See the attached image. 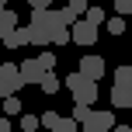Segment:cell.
<instances>
[{
	"instance_id": "cell-19",
	"label": "cell",
	"mask_w": 132,
	"mask_h": 132,
	"mask_svg": "<svg viewBox=\"0 0 132 132\" xmlns=\"http://www.w3.org/2000/svg\"><path fill=\"white\" fill-rule=\"evenodd\" d=\"M35 59H38V66H42L45 73H52V66H56V56H52V52H38Z\"/></svg>"
},
{
	"instance_id": "cell-5",
	"label": "cell",
	"mask_w": 132,
	"mask_h": 132,
	"mask_svg": "<svg viewBox=\"0 0 132 132\" xmlns=\"http://www.w3.org/2000/svg\"><path fill=\"white\" fill-rule=\"evenodd\" d=\"M118 122H115V115L108 111V108H97V111H90V118H87V125L84 129H90V132H111Z\"/></svg>"
},
{
	"instance_id": "cell-27",
	"label": "cell",
	"mask_w": 132,
	"mask_h": 132,
	"mask_svg": "<svg viewBox=\"0 0 132 132\" xmlns=\"http://www.w3.org/2000/svg\"><path fill=\"white\" fill-rule=\"evenodd\" d=\"M4 97H7V94H4V87H0V101H4Z\"/></svg>"
},
{
	"instance_id": "cell-9",
	"label": "cell",
	"mask_w": 132,
	"mask_h": 132,
	"mask_svg": "<svg viewBox=\"0 0 132 132\" xmlns=\"http://www.w3.org/2000/svg\"><path fill=\"white\" fill-rule=\"evenodd\" d=\"M111 108H132V90H125V87H111Z\"/></svg>"
},
{
	"instance_id": "cell-14",
	"label": "cell",
	"mask_w": 132,
	"mask_h": 132,
	"mask_svg": "<svg viewBox=\"0 0 132 132\" xmlns=\"http://www.w3.org/2000/svg\"><path fill=\"white\" fill-rule=\"evenodd\" d=\"M90 111H94L90 104H73V115H70V118L77 122V125H87V118H90Z\"/></svg>"
},
{
	"instance_id": "cell-15",
	"label": "cell",
	"mask_w": 132,
	"mask_h": 132,
	"mask_svg": "<svg viewBox=\"0 0 132 132\" xmlns=\"http://www.w3.org/2000/svg\"><path fill=\"white\" fill-rule=\"evenodd\" d=\"M38 87H42V90H45V94H59V87H63V84H59V77H56V73H45Z\"/></svg>"
},
{
	"instance_id": "cell-4",
	"label": "cell",
	"mask_w": 132,
	"mask_h": 132,
	"mask_svg": "<svg viewBox=\"0 0 132 132\" xmlns=\"http://www.w3.org/2000/svg\"><path fill=\"white\" fill-rule=\"evenodd\" d=\"M70 42H77V45H94V42H97V28L80 18L77 24L70 28Z\"/></svg>"
},
{
	"instance_id": "cell-28",
	"label": "cell",
	"mask_w": 132,
	"mask_h": 132,
	"mask_svg": "<svg viewBox=\"0 0 132 132\" xmlns=\"http://www.w3.org/2000/svg\"><path fill=\"white\" fill-rule=\"evenodd\" d=\"M0 7H7V0H0Z\"/></svg>"
},
{
	"instance_id": "cell-22",
	"label": "cell",
	"mask_w": 132,
	"mask_h": 132,
	"mask_svg": "<svg viewBox=\"0 0 132 132\" xmlns=\"http://www.w3.org/2000/svg\"><path fill=\"white\" fill-rule=\"evenodd\" d=\"M115 11H118V18H129L132 14V0H115Z\"/></svg>"
},
{
	"instance_id": "cell-11",
	"label": "cell",
	"mask_w": 132,
	"mask_h": 132,
	"mask_svg": "<svg viewBox=\"0 0 132 132\" xmlns=\"http://www.w3.org/2000/svg\"><path fill=\"white\" fill-rule=\"evenodd\" d=\"M115 87L132 90V66H118V70H115Z\"/></svg>"
},
{
	"instance_id": "cell-7",
	"label": "cell",
	"mask_w": 132,
	"mask_h": 132,
	"mask_svg": "<svg viewBox=\"0 0 132 132\" xmlns=\"http://www.w3.org/2000/svg\"><path fill=\"white\" fill-rule=\"evenodd\" d=\"M4 45H7V49H21V45H28V24H18L11 35H4Z\"/></svg>"
},
{
	"instance_id": "cell-12",
	"label": "cell",
	"mask_w": 132,
	"mask_h": 132,
	"mask_svg": "<svg viewBox=\"0 0 132 132\" xmlns=\"http://www.w3.org/2000/svg\"><path fill=\"white\" fill-rule=\"evenodd\" d=\"M21 101H18V94H11V97H4V118H14V115H21Z\"/></svg>"
},
{
	"instance_id": "cell-24",
	"label": "cell",
	"mask_w": 132,
	"mask_h": 132,
	"mask_svg": "<svg viewBox=\"0 0 132 132\" xmlns=\"http://www.w3.org/2000/svg\"><path fill=\"white\" fill-rule=\"evenodd\" d=\"M28 4H31V11H49L52 0H28Z\"/></svg>"
},
{
	"instance_id": "cell-16",
	"label": "cell",
	"mask_w": 132,
	"mask_h": 132,
	"mask_svg": "<svg viewBox=\"0 0 132 132\" xmlns=\"http://www.w3.org/2000/svg\"><path fill=\"white\" fill-rule=\"evenodd\" d=\"M59 118H63V115H59V111H45V115H42V118H38V125H42V129H49V132H52L56 125H59Z\"/></svg>"
},
{
	"instance_id": "cell-23",
	"label": "cell",
	"mask_w": 132,
	"mask_h": 132,
	"mask_svg": "<svg viewBox=\"0 0 132 132\" xmlns=\"http://www.w3.org/2000/svg\"><path fill=\"white\" fill-rule=\"evenodd\" d=\"M66 7H70V11L80 18V14H87V7H90V4H87V0H77V4H66Z\"/></svg>"
},
{
	"instance_id": "cell-3",
	"label": "cell",
	"mask_w": 132,
	"mask_h": 132,
	"mask_svg": "<svg viewBox=\"0 0 132 132\" xmlns=\"http://www.w3.org/2000/svg\"><path fill=\"white\" fill-rule=\"evenodd\" d=\"M0 87H4L7 97L18 94L21 87H24V80H21V73H18V66H14V63H0Z\"/></svg>"
},
{
	"instance_id": "cell-20",
	"label": "cell",
	"mask_w": 132,
	"mask_h": 132,
	"mask_svg": "<svg viewBox=\"0 0 132 132\" xmlns=\"http://www.w3.org/2000/svg\"><path fill=\"white\" fill-rule=\"evenodd\" d=\"M52 132H80V125H77L73 118H59V125H56Z\"/></svg>"
},
{
	"instance_id": "cell-26",
	"label": "cell",
	"mask_w": 132,
	"mask_h": 132,
	"mask_svg": "<svg viewBox=\"0 0 132 132\" xmlns=\"http://www.w3.org/2000/svg\"><path fill=\"white\" fill-rule=\"evenodd\" d=\"M111 132H132V129H129V125H115Z\"/></svg>"
},
{
	"instance_id": "cell-2",
	"label": "cell",
	"mask_w": 132,
	"mask_h": 132,
	"mask_svg": "<svg viewBox=\"0 0 132 132\" xmlns=\"http://www.w3.org/2000/svg\"><path fill=\"white\" fill-rule=\"evenodd\" d=\"M80 77H87V80H94V84H97V80L101 77H104V73H108V66H104V59H101V56L97 52H87L84 56V59H80Z\"/></svg>"
},
{
	"instance_id": "cell-21",
	"label": "cell",
	"mask_w": 132,
	"mask_h": 132,
	"mask_svg": "<svg viewBox=\"0 0 132 132\" xmlns=\"http://www.w3.org/2000/svg\"><path fill=\"white\" fill-rule=\"evenodd\" d=\"M21 129H24V132H35V129H38V115H21Z\"/></svg>"
},
{
	"instance_id": "cell-17",
	"label": "cell",
	"mask_w": 132,
	"mask_h": 132,
	"mask_svg": "<svg viewBox=\"0 0 132 132\" xmlns=\"http://www.w3.org/2000/svg\"><path fill=\"white\" fill-rule=\"evenodd\" d=\"M66 42H70V28L56 24V28H52V45H66Z\"/></svg>"
},
{
	"instance_id": "cell-13",
	"label": "cell",
	"mask_w": 132,
	"mask_h": 132,
	"mask_svg": "<svg viewBox=\"0 0 132 132\" xmlns=\"http://www.w3.org/2000/svg\"><path fill=\"white\" fill-rule=\"evenodd\" d=\"M84 21H90V24L94 28H97V24H104V7H97V4H94V7H87V14H84Z\"/></svg>"
},
{
	"instance_id": "cell-8",
	"label": "cell",
	"mask_w": 132,
	"mask_h": 132,
	"mask_svg": "<svg viewBox=\"0 0 132 132\" xmlns=\"http://www.w3.org/2000/svg\"><path fill=\"white\" fill-rule=\"evenodd\" d=\"M14 28H18V14H14L11 7H0V38H4V35H11Z\"/></svg>"
},
{
	"instance_id": "cell-1",
	"label": "cell",
	"mask_w": 132,
	"mask_h": 132,
	"mask_svg": "<svg viewBox=\"0 0 132 132\" xmlns=\"http://www.w3.org/2000/svg\"><path fill=\"white\" fill-rule=\"evenodd\" d=\"M66 87L73 90V104H94L97 94H101V87L94 84V80L80 77V73H70V77H66Z\"/></svg>"
},
{
	"instance_id": "cell-31",
	"label": "cell",
	"mask_w": 132,
	"mask_h": 132,
	"mask_svg": "<svg viewBox=\"0 0 132 132\" xmlns=\"http://www.w3.org/2000/svg\"><path fill=\"white\" fill-rule=\"evenodd\" d=\"M84 132H90V129H84Z\"/></svg>"
},
{
	"instance_id": "cell-29",
	"label": "cell",
	"mask_w": 132,
	"mask_h": 132,
	"mask_svg": "<svg viewBox=\"0 0 132 132\" xmlns=\"http://www.w3.org/2000/svg\"><path fill=\"white\" fill-rule=\"evenodd\" d=\"M66 4H77V0H66Z\"/></svg>"
},
{
	"instance_id": "cell-25",
	"label": "cell",
	"mask_w": 132,
	"mask_h": 132,
	"mask_svg": "<svg viewBox=\"0 0 132 132\" xmlns=\"http://www.w3.org/2000/svg\"><path fill=\"white\" fill-rule=\"evenodd\" d=\"M0 132H11V118H0Z\"/></svg>"
},
{
	"instance_id": "cell-30",
	"label": "cell",
	"mask_w": 132,
	"mask_h": 132,
	"mask_svg": "<svg viewBox=\"0 0 132 132\" xmlns=\"http://www.w3.org/2000/svg\"><path fill=\"white\" fill-rule=\"evenodd\" d=\"M0 63H4V56H0Z\"/></svg>"
},
{
	"instance_id": "cell-10",
	"label": "cell",
	"mask_w": 132,
	"mask_h": 132,
	"mask_svg": "<svg viewBox=\"0 0 132 132\" xmlns=\"http://www.w3.org/2000/svg\"><path fill=\"white\" fill-rule=\"evenodd\" d=\"M28 42H31V45H49V42H52V35H49L45 28H35V24H28Z\"/></svg>"
},
{
	"instance_id": "cell-6",
	"label": "cell",
	"mask_w": 132,
	"mask_h": 132,
	"mask_svg": "<svg viewBox=\"0 0 132 132\" xmlns=\"http://www.w3.org/2000/svg\"><path fill=\"white\" fill-rule=\"evenodd\" d=\"M18 73H21L24 84H42V77H45V70L38 66V59H24V63L18 66Z\"/></svg>"
},
{
	"instance_id": "cell-18",
	"label": "cell",
	"mask_w": 132,
	"mask_h": 132,
	"mask_svg": "<svg viewBox=\"0 0 132 132\" xmlns=\"http://www.w3.org/2000/svg\"><path fill=\"white\" fill-rule=\"evenodd\" d=\"M104 24H108V31H111V35H122V31L129 28V24H125V18H108Z\"/></svg>"
}]
</instances>
